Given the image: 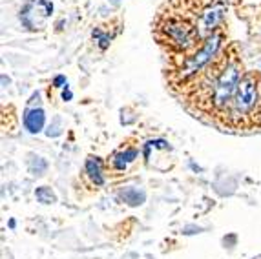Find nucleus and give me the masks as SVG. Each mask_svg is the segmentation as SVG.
Wrapping results in <instances>:
<instances>
[{
    "instance_id": "1",
    "label": "nucleus",
    "mask_w": 261,
    "mask_h": 259,
    "mask_svg": "<svg viewBox=\"0 0 261 259\" xmlns=\"http://www.w3.org/2000/svg\"><path fill=\"white\" fill-rule=\"evenodd\" d=\"M241 81V71H240V64L230 59V61H225L221 73H219L218 81L214 84L212 93H210L208 104L210 108L214 110H228L230 108V102L236 95V90L240 86Z\"/></svg>"
},
{
    "instance_id": "2",
    "label": "nucleus",
    "mask_w": 261,
    "mask_h": 259,
    "mask_svg": "<svg viewBox=\"0 0 261 259\" xmlns=\"http://www.w3.org/2000/svg\"><path fill=\"white\" fill-rule=\"evenodd\" d=\"M261 104L259 100V91H257V82L254 75H245L241 77L240 86L236 90V95L230 102V108H228V115L234 119V121H245V119H250L256 112V106Z\"/></svg>"
},
{
    "instance_id": "3",
    "label": "nucleus",
    "mask_w": 261,
    "mask_h": 259,
    "mask_svg": "<svg viewBox=\"0 0 261 259\" xmlns=\"http://www.w3.org/2000/svg\"><path fill=\"white\" fill-rule=\"evenodd\" d=\"M219 44H221V35H210L203 44V48L185 62V69H181V77L188 79L192 75H197L206 64H210V61H214L218 55Z\"/></svg>"
},
{
    "instance_id": "4",
    "label": "nucleus",
    "mask_w": 261,
    "mask_h": 259,
    "mask_svg": "<svg viewBox=\"0 0 261 259\" xmlns=\"http://www.w3.org/2000/svg\"><path fill=\"white\" fill-rule=\"evenodd\" d=\"M44 122H46V115L40 108H31L24 113V126L31 134H39L44 128Z\"/></svg>"
},
{
    "instance_id": "5",
    "label": "nucleus",
    "mask_w": 261,
    "mask_h": 259,
    "mask_svg": "<svg viewBox=\"0 0 261 259\" xmlns=\"http://www.w3.org/2000/svg\"><path fill=\"white\" fill-rule=\"evenodd\" d=\"M86 172H88V175H90V179H92L97 186H100L105 183L102 172H100V161L97 159V157H90V159L86 161Z\"/></svg>"
},
{
    "instance_id": "6",
    "label": "nucleus",
    "mask_w": 261,
    "mask_h": 259,
    "mask_svg": "<svg viewBox=\"0 0 261 259\" xmlns=\"http://www.w3.org/2000/svg\"><path fill=\"white\" fill-rule=\"evenodd\" d=\"M121 197L124 199V203L132 204V206H137V204H143L144 194L139 190H134V188H124L121 192Z\"/></svg>"
},
{
    "instance_id": "7",
    "label": "nucleus",
    "mask_w": 261,
    "mask_h": 259,
    "mask_svg": "<svg viewBox=\"0 0 261 259\" xmlns=\"http://www.w3.org/2000/svg\"><path fill=\"white\" fill-rule=\"evenodd\" d=\"M35 195H37V199H39L40 203H44V204L55 203V199H57L55 194L49 190L48 186H42V188H39V190L35 192Z\"/></svg>"
},
{
    "instance_id": "8",
    "label": "nucleus",
    "mask_w": 261,
    "mask_h": 259,
    "mask_svg": "<svg viewBox=\"0 0 261 259\" xmlns=\"http://www.w3.org/2000/svg\"><path fill=\"white\" fill-rule=\"evenodd\" d=\"M134 159H135V150H128V151H124V153H119V156L115 157V166H117L119 170L126 168V164Z\"/></svg>"
},
{
    "instance_id": "9",
    "label": "nucleus",
    "mask_w": 261,
    "mask_h": 259,
    "mask_svg": "<svg viewBox=\"0 0 261 259\" xmlns=\"http://www.w3.org/2000/svg\"><path fill=\"white\" fill-rule=\"evenodd\" d=\"M64 81H66V79L62 77V75H61V77H57V79H55V86H61V84H62Z\"/></svg>"
},
{
    "instance_id": "10",
    "label": "nucleus",
    "mask_w": 261,
    "mask_h": 259,
    "mask_svg": "<svg viewBox=\"0 0 261 259\" xmlns=\"http://www.w3.org/2000/svg\"><path fill=\"white\" fill-rule=\"evenodd\" d=\"M62 97H64V100L66 99H71V91H64V93H62Z\"/></svg>"
},
{
    "instance_id": "11",
    "label": "nucleus",
    "mask_w": 261,
    "mask_h": 259,
    "mask_svg": "<svg viewBox=\"0 0 261 259\" xmlns=\"http://www.w3.org/2000/svg\"><path fill=\"white\" fill-rule=\"evenodd\" d=\"M259 119H261V104H259Z\"/></svg>"
}]
</instances>
